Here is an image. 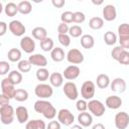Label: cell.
<instances>
[{"label": "cell", "instance_id": "obj_46", "mask_svg": "<svg viewBox=\"0 0 129 129\" xmlns=\"http://www.w3.org/2000/svg\"><path fill=\"white\" fill-rule=\"evenodd\" d=\"M119 43L124 49L129 48V36H119Z\"/></svg>", "mask_w": 129, "mask_h": 129}, {"label": "cell", "instance_id": "obj_44", "mask_svg": "<svg viewBox=\"0 0 129 129\" xmlns=\"http://www.w3.org/2000/svg\"><path fill=\"white\" fill-rule=\"evenodd\" d=\"M123 50H124V48H123L122 46H120V45L115 46V47L112 49V51H111V56H112V58L115 59V60H118V58H119V56H120V54H121V52H122Z\"/></svg>", "mask_w": 129, "mask_h": 129}, {"label": "cell", "instance_id": "obj_28", "mask_svg": "<svg viewBox=\"0 0 129 129\" xmlns=\"http://www.w3.org/2000/svg\"><path fill=\"white\" fill-rule=\"evenodd\" d=\"M17 5H18V11H19V13H21V14L26 15V14H29V13L32 11V5H31V3H30L29 1H27V0L21 1V2H19Z\"/></svg>", "mask_w": 129, "mask_h": 129}, {"label": "cell", "instance_id": "obj_43", "mask_svg": "<svg viewBox=\"0 0 129 129\" xmlns=\"http://www.w3.org/2000/svg\"><path fill=\"white\" fill-rule=\"evenodd\" d=\"M9 71H10V64L5 60H1L0 61V75L5 76L6 74L10 73Z\"/></svg>", "mask_w": 129, "mask_h": 129}, {"label": "cell", "instance_id": "obj_6", "mask_svg": "<svg viewBox=\"0 0 129 129\" xmlns=\"http://www.w3.org/2000/svg\"><path fill=\"white\" fill-rule=\"evenodd\" d=\"M16 90L17 89H15V86L12 84V82L9 80L8 77L4 78L1 81V92H2V95L6 96L9 99H14Z\"/></svg>", "mask_w": 129, "mask_h": 129}, {"label": "cell", "instance_id": "obj_52", "mask_svg": "<svg viewBox=\"0 0 129 129\" xmlns=\"http://www.w3.org/2000/svg\"><path fill=\"white\" fill-rule=\"evenodd\" d=\"M71 129H84V128H83V126H81L80 124H79V125L76 124V125H73V126L71 127Z\"/></svg>", "mask_w": 129, "mask_h": 129}, {"label": "cell", "instance_id": "obj_25", "mask_svg": "<svg viewBox=\"0 0 129 129\" xmlns=\"http://www.w3.org/2000/svg\"><path fill=\"white\" fill-rule=\"evenodd\" d=\"M81 45L86 49H90L95 45V38L91 34H83L81 36Z\"/></svg>", "mask_w": 129, "mask_h": 129}, {"label": "cell", "instance_id": "obj_14", "mask_svg": "<svg viewBox=\"0 0 129 129\" xmlns=\"http://www.w3.org/2000/svg\"><path fill=\"white\" fill-rule=\"evenodd\" d=\"M117 17L116 7L112 4H107L103 8V18L106 21H113Z\"/></svg>", "mask_w": 129, "mask_h": 129}, {"label": "cell", "instance_id": "obj_49", "mask_svg": "<svg viewBox=\"0 0 129 129\" xmlns=\"http://www.w3.org/2000/svg\"><path fill=\"white\" fill-rule=\"evenodd\" d=\"M7 24L4 21H0V36H3L7 31Z\"/></svg>", "mask_w": 129, "mask_h": 129}, {"label": "cell", "instance_id": "obj_51", "mask_svg": "<svg viewBox=\"0 0 129 129\" xmlns=\"http://www.w3.org/2000/svg\"><path fill=\"white\" fill-rule=\"evenodd\" d=\"M92 129H105V126L102 123H97V124L93 125Z\"/></svg>", "mask_w": 129, "mask_h": 129}, {"label": "cell", "instance_id": "obj_4", "mask_svg": "<svg viewBox=\"0 0 129 129\" xmlns=\"http://www.w3.org/2000/svg\"><path fill=\"white\" fill-rule=\"evenodd\" d=\"M88 109L90 113L96 117H102L105 114V105L96 99H92L88 102Z\"/></svg>", "mask_w": 129, "mask_h": 129}, {"label": "cell", "instance_id": "obj_18", "mask_svg": "<svg viewBox=\"0 0 129 129\" xmlns=\"http://www.w3.org/2000/svg\"><path fill=\"white\" fill-rule=\"evenodd\" d=\"M15 115H16V119L20 124H24L28 122V118H29V114H28V110L26 107L24 106H18L15 109Z\"/></svg>", "mask_w": 129, "mask_h": 129}, {"label": "cell", "instance_id": "obj_36", "mask_svg": "<svg viewBox=\"0 0 129 129\" xmlns=\"http://www.w3.org/2000/svg\"><path fill=\"white\" fill-rule=\"evenodd\" d=\"M83 34V28L80 25H73L70 27L69 35L71 37H80Z\"/></svg>", "mask_w": 129, "mask_h": 129}, {"label": "cell", "instance_id": "obj_19", "mask_svg": "<svg viewBox=\"0 0 129 129\" xmlns=\"http://www.w3.org/2000/svg\"><path fill=\"white\" fill-rule=\"evenodd\" d=\"M78 122L83 127H89L93 123V116L88 112H81L78 115Z\"/></svg>", "mask_w": 129, "mask_h": 129}, {"label": "cell", "instance_id": "obj_29", "mask_svg": "<svg viewBox=\"0 0 129 129\" xmlns=\"http://www.w3.org/2000/svg\"><path fill=\"white\" fill-rule=\"evenodd\" d=\"M40 42V47L43 51L45 52H48V51H51L53 48H54V42L52 40V38L50 37H46L44 39H42Z\"/></svg>", "mask_w": 129, "mask_h": 129}, {"label": "cell", "instance_id": "obj_34", "mask_svg": "<svg viewBox=\"0 0 129 129\" xmlns=\"http://www.w3.org/2000/svg\"><path fill=\"white\" fill-rule=\"evenodd\" d=\"M31 67L32 64L28 59H21L17 64L18 71L20 73H28L31 70Z\"/></svg>", "mask_w": 129, "mask_h": 129}, {"label": "cell", "instance_id": "obj_47", "mask_svg": "<svg viewBox=\"0 0 129 129\" xmlns=\"http://www.w3.org/2000/svg\"><path fill=\"white\" fill-rule=\"evenodd\" d=\"M60 123L56 120H51L46 125V129H60Z\"/></svg>", "mask_w": 129, "mask_h": 129}, {"label": "cell", "instance_id": "obj_45", "mask_svg": "<svg viewBox=\"0 0 129 129\" xmlns=\"http://www.w3.org/2000/svg\"><path fill=\"white\" fill-rule=\"evenodd\" d=\"M69 30H70V26L67 23L60 22L58 24V26H57V32H58V34H68L69 33Z\"/></svg>", "mask_w": 129, "mask_h": 129}, {"label": "cell", "instance_id": "obj_16", "mask_svg": "<svg viewBox=\"0 0 129 129\" xmlns=\"http://www.w3.org/2000/svg\"><path fill=\"white\" fill-rule=\"evenodd\" d=\"M122 99L119 96L113 95V96H109L107 97L106 101H105V106L108 107L109 109L112 110H117L122 106Z\"/></svg>", "mask_w": 129, "mask_h": 129}, {"label": "cell", "instance_id": "obj_42", "mask_svg": "<svg viewBox=\"0 0 129 129\" xmlns=\"http://www.w3.org/2000/svg\"><path fill=\"white\" fill-rule=\"evenodd\" d=\"M76 108L80 113L81 112H86V110L88 109V102L84 99L78 100L77 103H76Z\"/></svg>", "mask_w": 129, "mask_h": 129}, {"label": "cell", "instance_id": "obj_21", "mask_svg": "<svg viewBox=\"0 0 129 129\" xmlns=\"http://www.w3.org/2000/svg\"><path fill=\"white\" fill-rule=\"evenodd\" d=\"M64 56H67V55L64 54L63 49H62L61 47H59V46L54 47V48L50 51V57H51V59H52L53 61H55V62H59V61L63 60V59H64Z\"/></svg>", "mask_w": 129, "mask_h": 129}, {"label": "cell", "instance_id": "obj_1", "mask_svg": "<svg viewBox=\"0 0 129 129\" xmlns=\"http://www.w3.org/2000/svg\"><path fill=\"white\" fill-rule=\"evenodd\" d=\"M34 110L36 113L42 114L45 119L48 120H53V118L56 116V110L53 107V105L46 101L39 99L34 103Z\"/></svg>", "mask_w": 129, "mask_h": 129}, {"label": "cell", "instance_id": "obj_40", "mask_svg": "<svg viewBox=\"0 0 129 129\" xmlns=\"http://www.w3.org/2000/svg\"><path fill=\"white\" fill-rule=\"evenodd\" d=\"M85 20H86V15L83 12H81V11L74 12L73 22H75V23H83Z\"/></svg>", "mask_w": 129, "mask_h": 129}, {"label": "cell", "instance_id": "obj_9", "mask_svg": "<svg viewBox=\"0 0 129 129\" xmlns=\"http://www.w3.org/2000/svg\"><path fill=\"white\" fill-rule=\"evenodd\" d=\"M67 60L72 64H80L84 61V54L78 48H72L67 53Z\"/></svg>", "mask_w": 129, "mask_h": 129}, {"label": "cell", "instance_id": "obj_7", "mask_svg": "<svg viewBox=\"0 0 129 129\" xmlns=\"http://www.w3.org/2000/svg\"><path fill=\"white\" fill-rule=\"evenodd\" d=\"M57 121L64 126H71L75 122V116L69 109H60L57 113Z\"/></svg>", "mask_w": 129, "mask_h": 129}, {"label": "cell", "instance_id": "obj_12", "mask_svg": "<svg viewBox=\"0 0 129 129\" xmlns=\"http://www.w3.org/2000/svg\"><path fill=\"white\" fill-rule=\"evenodd\" d=\"M20 48L26 53H32L35 49V41L30 36H23L20 39Z\"/></svg>", "mask_w": 129, "mask_h": 129}, {"label": "cell", "instance_id": "obj_3", "mask_svg": "<svg viewBox=\"0 0 129 129\" xmlns=\"http://www.w3.org/2000/svg\"><path fill=\"white\" fill-rule=\"evenodd\" d=\"M34 94L39 99H42V100L48 99L53 94L52 86L45 84V83H39L38 85H36V87L34 89Z\"/></svg>", "mask_w": 129, "mask_h": 129}, {"label": "cell", "instance_id": "obj_24", "mask_svg": "<svg viewBox=\"0 0 129 129\" xmlns=\"http://www.w3.org/2000/svg\"><path fill=\"white\" fill-rule=\"evenodd\" d=\"M31 34L33 36V38L41 41L42 39L46 38L47 37V31L44 27H41V26H37V27H34L32 30H31Z\"/></svg>", "mask_w": 129, "mask_h": 129}, {"label": "cell", "instance_id": "obj_5", "mask_svg": "<svg viewBox=\"0 0 129 129\" xmlns=\"http://www.w3.org/2000/svg\"><path fill=\"white\" fill-rule=\"evenodd\" d=\"M96 92V85L92 81H86L83 83L81 87V95L84 100H92L93 97L95 96Z\"/></svg>", "mask_w": 129, "mask_h": 129}, {"label": "cell", "instance_id": "obj_20", "mask_svg": "<svg viewBox=\"0 0 129 129\" xmlns=\"http://www.w3.org/2000/svg\"><path fill=\"white\" fill-rule=\"evenodd\" d=\"M63 84V76L59 73H52L49 77V85H51L54 88H59Z\"/></svg>", "mask_w": 129, "mask_h": 129}, {"label": "cell", "instance_id": "obj_23", "mask_svg": "<svg viewBox=\"0 0 129 129\" xmlns=\"http://www.w3.org/2000/svg\"><path fill=\"white\" fill-rule=\"evenodd\" d=\"M25 129H46V124L41 119H34L26 123Z\"/></svg>", "mask_w": 129, "mask_h": 129}, {"label": "cell", "instance_id": "obj_15", "mask_svg": "<svg viewBox=\"0 0 129 129\" xmlns=\"http://www.w3.org/2000/svg\"><path fill=\"white\" fill-rule=\"evenodd\" d=\"M28 60L31 62V64L36 66L38 68H45L47 66V59L43 54L40 53H34L31 54L28 58Z\"/></svg>", "mask_w": 129, "mask_h": 129}, {"label": "cell", "instance_id": "obj_17", "mask_svg": "<svg viewBox=\"0 0 129 129\" xmlns=\"http://www.w3.org/2000/svg\"><path fill=\"white\" fill-rule=\"evenodd\" d=\"M110 88L115 93H124L126 90V82L122 78H116L111 82Z\"/></svg>", "mask_w": 129, "mask_h": 129}, {"label": "cell", "instance_id": "obj_30", "mask_svg": "<svg viewBox=\"0 0 129 129\" xmlns=\"http://www.w3.org/2000/svg\"><path fill=\"white\" fill-rule=\"evenodd\" d=\"M8 78L9 80L12 82V84L14 86L16 85H19L21 82H22V74L19 72V71H11L9 74H8Z\"/></svg>", "mask_w": 129, "mask_h": 129}, {"label": "cell", "instance_id": "obj_11", "mask_svg": "<svg viewBox=\"0 0 129 129\" xmlns=\"http://www.w3.org/2000/svg\"><path fill=\"white\" fill-rule=\"evenodd\" d=\"M8 28H9L10 32L15 36H22L26 31V28H25L24 24L19 20L10 21L9 24H8Z\"/></svg>", "mask_w": 129, "mask_h": 129}, {"label": "cell", "instance_id": "obj_39", "mask_svg": "<svg viewBox=\"0 0 129 129\" xmlns=\"http://www.w3.org/2000/svg\"><path fill=\"white\" fill-rule=\"evenodd\" d=\"M118 33L119 36H129V24L122 23L118 26Z\"/></svg>", "mask_w": 129, "mask_h": 129}, {"label": "cell", "instance_id": "obj_13", "mask_svg": "<svg viewBox=\"0 0 129 129\" xmlns=\"http://www.w3.org/2000/svg\"><path fill=\"white\" fill-rule=\"evenodd\" d=\"M81 74V70L78 66H75V64H71L69 67H67L63 72H62V76L64 79L69 80V81H74L76 80Z\"/></svg>", "mask_w": 129, "mask_h": 129}, {"label": "cell", "instance_id": "obj_38", "mask_svg": "<svg viewBox=\"0 0 129 129\" xmlns=\"http://www.w3.org/2000/svg\"><path fill=\"white\" fill-rule=\"evenodd\" d=\"M117 61L119 63H121V64H125V66L129 64V51L126 50V49H124L121 52V54H120V56H119V58H118Z\"/></svg>", "mask_w": 129, "mask_h": 129}, {"label": "cell", "instance_id": "obj_2", "mask_svg": "<svg viewBox=\"0 0 129 129\" xmlns=\"http://www.w3.org/2000/svg\"><path fill=\"white\" fill-rule=\"evenodd\" d=\"M14 116H15V110L11 105L0 107V120L2 124L4 125L11 124L14 120Z\"/></svg>", "mask_w": 129, "mask_h": 129}, {"label": "cell", "instance_id": "obj_10", "mask_svg": "<svg viewBox=\"0 0 129 129\" xmlns=\"http://www.w3.org/2000/svg\"><path fill=\"white\" fill-rule=\"evenodd\" d=\"M114 122L117 129H126L129 125V114L124 111L118 112L115 115Z\"/></svg>", "mask_w": 129, "mask_h": 129}, {"label": "cell", "instance_id": "obj_27", "mask_svg": "<svg viewBox=\"0 0 129 129\" xmlns=\"http://www.w3.org/2000/svg\"><path fill=\"white\" fill-rule=\"evenodd\" d=\"M89 26L94 30H99L104 26V19L99 16L92 17L89 20Z\"/></svg>", "mask_w": 129, "mask_h": 129}, {"label": "cell", "instance_id": "obj_22", "mask_svg": "<svg viewBox=\"0 0 129 129\" xmlns=\"http://www.w3.org/2000/svg\"><path fill=\"white\" fill-rule=\"evenodd\" d=\"M96 84H97V87L98 88H100V89H106V88H108L110 86L111 81H110V78H109L108 75H106V74H100L97 77Z\"/></svg>", "mask_w": 129, "mask_h": 129}, {"label": "cell", "instance_id": "obj_53", "mask_svg": "<svg viewBox=\"0 0 129 129\" xmlns=\"http://www.w3.org/2000/svg\"><path fill=\"white\" fill-rule=\"evenodd\" d=\"M103 3V1H99V2H96V1H93V4H95V5H101Z\"/></svg>", "mask_w": 129, "mask_h": 129}, {"label": "cell", "instance_id": "obj_33", "mask_svg": "<svg viewBox=\"0 0 129 129\" xmlns=\"http://www.w3.org/2000/svg\"><path fill=\"white\" fill-rule=\"evenodd\" d=\"M104 41L107 45H114L117 41V35L113 31H107L104 34Z\"/></svg>", "mask_w": 129, "mask_h": 129}, {"label": "cell", "instance_id": "obj_31", "mask_svg": "<svg viewBox=\"0 0 129 129\" xmlns=\"http://www.w3.org/2000/svg\"><path fill=\"white\" fill-rule=\"evenodd\" d=\"M7 56H8V59L12 62H16V61H20L21 59V51L18 49V48H11L8 53H7Z\"/></svg>", "mask_w": 129, "mask_h": 129}, {"label": "cell", "instance_id": "obj_8", "mask_svg": "<svg viewBox=\"0 0 129 129\" xmlns=\"http://www.w3.org/2000/svg\"><path fill=\"white\" fill-rule=\"evenodd\" d=\"M62 91H63V94L66 95V97L69 100L74 101V100H77L78 97H79V91H78L77 85L72 81H69V82L64 83Z\"/></svg>", "mask_w": 129, "mask_h": 129}, {"label": "cell", "instance_id": "obj_26", "mask_svg": "<svg viewBox=\"0 0 129 129\" xmlns=\"http://www.w3.org/2000/svg\"><path fill=\"white\" fill-rule=\"evenodd\" d=\"M4 12L8 17H13L19 12L18 11V5H16L14 2H9L5 5Z\"/></svg>", "mask_w": 129, "mask_h": 129}, {"label": "cell", "instance_id": "obj_37", "mask_svg": "<svg viewBox=\"0 0 129 129\" xmlns=\"http://www.w3.org/2000/svg\"><path fill=\"white\" fill-rule=\"evenodd\" d=\"M73 17H74V12H72V11H64V12L61 13L60 19H61V22L70 24V23L73 22Z\"/></svg>", "mask_w": 129, "mask_h": 129}, {"label": "cell", "instance_id": "obj_48", "mask_svg": "<svg viewBox=\"0 0 129 129\" xmlns=\"http://www.w3.org/2000/svg\"><path fill=\"white\" fill-rule=\"evenodd\" d=\"M51 4H52L55 8H61V7L66 4V1H64V0H52V1H51Z\"/></svg>", "mask_w": 129, "mask_h": 129}, {"label": "cell", "instance_id": "obj_41", "mask_svg": "<svg viewBox=\"0 0 129 129\" xmlns=\"http://www.w3.org/2000/svg\"><path fill=\"white\" fill-rule=\"evenodd\" d=\"M57 38H58L59 43L66 47L71 44V36L69 34H58Z\"/></svg>", "mask_w": 129, "mask_h": 129}, {"label": "cell", "instance_id": "obj_50", "mask_svg": "<svg viewBox=\"0 0 129 129\" xmlns=\"http://www.w3.org/2000/svg\"><path fill=\"white\" fill-rule=\"evenodd\" d=\"M9 102H10V99L1 94V96H0V107H1V106L9 105Z\"/></svg>", "mask_w": 129, "mask_h": 129}, {"label": "cell", "instance_id": "obj_35", "mask_svg": "<svg viewBox=\"0 0 129 129\" xmlns=\"http://www.w3.org/2000/svg\"><path fill=\"white\" fill-rule=\"evenodd\" d=\"M14 99L17 102H24L28 99V92L24 89H17L15 96H14Z\"/></svg>", "mask_w": 129, "mask_h": 129}, {"label": "cell", "instance_id": "obj_32", "mask_svg": "<svg viewBox=\"0 0 129 129\" xmlns=\"http://www.w3.org/2000/svg\"><path fill=\"white\" fill-rule=\"evenodd\" d=\"M35 76H36V79H37L38 81L44 82V81H46V80L49 79L50 74H49V72H48V70H47L46 68H39V69L36 71Z\"/></svg>", "mask_w": 129, "mask_h": 129}]
</instances>
